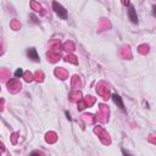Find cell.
<instances>
[{"mask_svg":"<svg viewBox=\"0 0 156 156\" xmlns=\"http://www.w3.org/2000/svg\"><path fill=\"white\" fill-rule=\"evenodd\" d=\"M54 6L56 9V12L61 16L62 18H66V10H63V7L61 5H59L57 3H54Z\"/></svg>","mask_w":156,"mask_h":156,"instance_id":"6da1fadb","label":"cell"},{"mask_svg":"<svg viewBox=\"0 0 156 156\" xmlns=\"http://www.w3.org/2000/svg\"><path fill=\"white\" fill-rule=\"evenodd\" d=\"M129 17H130L132 22H134V23L138 22V18H137V15L134 12V7L133 6H130V9H129Z\"/></svg>","mask_w":156,"mask_h":156,"instance_id":"7a4b0ae2","label":"cell"},{"mask_svg":"<svg viewBox=\"0 0 156 156\" xmlns=\"http://www.w3.org/2000/svg\"><path fill=\"white\" fill-rule=\"evenodd\" d=\"M114 100H115L116 104H118V105H120V107H121V109L124 110V105L122 104V101H121V98H120L118 95H116V94L114 95Z\"/></svg>","mask_w":156,"mask_h":156,"instance_id":"3957f363","label":"cell"}]
</instances>
